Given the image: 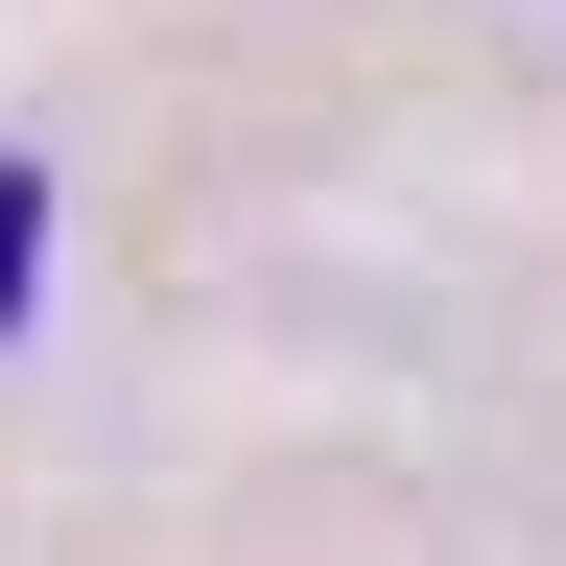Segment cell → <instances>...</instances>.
<instances>
[{
	"instance_id": "cell-1",
	"label": "cell",
	"mask_w": 566,
	"mask_h": 566,
	"mask_svg": "<svg viewBox=\"0 0 566 566\" xmlns=\"http://www.w3.org/2000/svg\"><path fill=\"white\" fill-rule=\"evenodd\" d=\"M24 260H48V166H0V331H24Z\"/></svg>"
}]
</instances>
